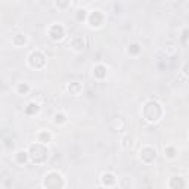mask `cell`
Masks as SVG:
<instances>
[{
  "mask_svg": "<svg viewBox=\"0 0 189 189\" xmlns=\"http://www.w3.org/2000/svg\"><path fill=\"white\" fill-rule=\"evenodd\" d=\"M13 41H15V44H24L25 43V37L24 36H18V37L13 38Z\"/></svg>",
  "mask_w": 189,
  "mask_h": 189,
  "instance_id": "cell-19",
  "label": "cell"
},
{
  "mask_svg": "<svg viewBox=\"0 0 189 189\" xmlns=\"http://www.w3.org/2000/svg\"><path fill=\"white\" fill-rule=\"evenodd\" d=\"M170 188L171 189H185V182L180 176H174L170 180Z\"/></svg>",
  "mask_w": 189,
  "mask_h": 189,
  "instance_id": "cell-6",
  "label": "cell"
},
{
  "mask_svg": "<svg viewBox=\"0 0 189 189\" xmlns=\"http://www.w3.org/2000/svg\"><path fill=\"white\" fill-rule=\"evenodd\" d=\"M167 155H168V157H174V149H173V148H168V149H167Z\"/></svg>",
  "mask_w": 189,
  "mask_h": 189,
  "instance_id": "cell-21",
  "label": "cell"
},
{
  "mask_svg": "<svg viewBox=\"0 0 189 189\" xmlns=\"http://www.w3.org/2000/svg\"><path fill=\"white\" fill-rule=\"evenodd\" d=\"M44 185L47 189H61L62 188V177L58 173H50L44 179Z\"/></svg>",
  "mask_w": 189,
  "mask_h": 189,
  "instance_id": "cell-3",
  "label": "cell"
},
{
  "mask_svg": "<svg viewBox=\"0 0 189 189\" xmlns=\"http://www.w3.org/2000/svg\"><path fill=\"white\" fill-rule=\"evenodd\" d=\"M102 182L105 185H113V183H115V177H114V174H111V173H105L102 176Z\"/></svg>",
  "mask_w": 189,
  "mask_h": 189,
  "instance_id": "cell-9",
  "label": "cell"
},
{
  "mask_svg": "<svg viewBox=\"0 0 189 189\" xmlns=\"http://www.w3.org/2000/svg\"><path fill=\"white\" fill-rule=\"evenodd\" d=\"M95 76L99 77V78H104V77L107 76V68L102 67V65H98V67L95 68Z\"/></svg>",
  "mask_w": 189,
  "mask_h": 189,
  "instance_id": "cell-10",
  "label": "cell"
},
{
  "mask_svg": "<svg viewBox=\"0 0 189 189\" xmlns=\"http://www.w3.org/2000/svg\"><path fill=\"white\" fill-rule=\"evenodd\" d=\"M28 89H30L28 84H19V86H18V92H19V93H27Z\"/></svg>",
  "mask_w": 189,
  "mask_h": 189,
  "instance_id": "cell-17",
  "label": "cell"
},
{
  "mask_svg": "<svg viewBox=\"0 0 189 189\" xmlns=\"http://www.w3.org/2000/svg\"><path fill=\"white\" fill-rule=\"evenodd\" d=\"M80 89H81V86H80V84H77V83H71V84H70V87H68V90H70L73 95H77V93L80 92Z\"/></svg>",
  "mask_w": 189,
  "mask_h": 189,
  "instance_id": "cell-13",
  "label": "cell"
},
{
  "mask_svg": "<svg viewBox=\"0 0 189 189\" xmlns=\"http://www.w3.org/2000/svg\"><path fill=\"white\" fill-rule=\"evenodd\" d=\"M102 21H104V18H102V15L99 13V12H93L92 15H90V24L95 27H98V25H101L102 24Z\"/></svg>",
  "mask_w": 189,
  "mask_h": 189,
  "instance_id": "cell-8",
  "label": "cell"
},
{
  "mask_svg": "<svg viewBox=\"0 0 189 189\" xmlns=\"http://www.w3.org/2000/svg\"><path fill=\"white\" fill-rule=\"evenodd\" d=\"M71 44H73V47H74V49H81V47L84 46V43H83V38H78V37L74 38Z\"/></svg>",
  "mask_w": 189,
  "mask_h": 189,
  "instance_id": "cell-14",
  "label": "cell"
},
{
  "mask_svg": "<svg viewBox=\"0 0 189 189\" xmlns=\"http://www.w3.org/2000/svg\"><path fill=\"white\" fill-rule=\"evenodd\" d=\"M143 115H145V120H148L151 123L157 121L161 117V107L157 102H148L143 108Z\"/></svg>",
  "mask_w": 189,
  "mask_h": 189,
  "instance_id": "cell-1",
  "label": "cell"
},
{
  "mask_svg": "<svg viewBox=\"0 0 189 189\" xmlns=\"http://www.w3.org/2000/svg\"><path fill=\"white\" fill-rule=\"evenodd\" d=\"M84 18H86V10H84V9H80L78 13H77V19H78V21H83Z\"/></svg>",
  "mask_w": 189,
  "mask_h": 189,
  "instance_id": "cell-18",
  "label": "cell"
},
{
  "mask_svg": "<svg viewBox=\"0 0 189 189\" xmlns=\"http://www.w3.org/2000/svg\"><path fill=\"white\" fill-rule=\"evenodd\" d=\"M65 121V115L64 114H56V123H62Z\"/></svg>",
  "mask_w": 189,
  "mask_h": 189,
  "instance_id": "cell-20",
  "label": "cell"
},
{
  "mask_svg": "<svg viewBox=\"0 0 189 189\" xmlns=\"http://www.w3.org/2000/svg\"><path fill=\"white\" fill-rule=\"evenodd\" d=\"M40 142L41 143H46V142H49V139H50V135L49 133H46V132H43V133H40Z\"/></svg>",
  "mask_w": 189,
  "mask_h": 189,
  "instance_id": "cell-16",
  "label": "cell"
},
{
  "mask_svg": "<svg viewBox=\"0 0 189 189\" xmlns=\"http://www.w3.org/2000/svg\"><path fill=\"white\" fill-rule=\"evenodd\" d=\"M30 64H31V67H34V68H41V67L44 65V56H43L40 52L31 53V56H30Z\"/></svg>",
  "mask_w": 189,
  "mask_h": 189,
  "instance_id": "cell-4",
  "label": "cell"
},
{
  "mask_svg": "<svg viewBox=\"0 0 189 189\" xmlns=\"http://www.w3.org/2000/svg\"><path fill=\"white\" fill-rule=\"evenodd\" d=\"M30 155H31L34 163H43L47 157V151L43 145H33L30 149Z\"/></svg>",
  "mask_w": 189,
  "mask_h": 189,
  "instance_id": "cell-2",
  "label": "cell"
},
{
  "mask_svg": "<svg viewBox=\"0 0 189 189\" xmlns=\"http://www.w3.org/2000/svg\"><path fill=\"white\" fill-rule=\"evenodd\" d=\"M49 34L53 40H59V38L64 37V28L61 25H52L49 30Z\"/></svg>",
  "mask_w": 189,
  "mask_h": 189,
  "instance_id": "cell-5",
  "label": "cell"
},
{
  "mask_svg": "<svg viewBox=\"0 0 189 189\" xmlns=\"http://www.w3.org/2000/svg\"><path fill=\"white\" fill-rule=\"evenodd\" d=\"M140 52V47H139V44H132V46H129V53H133V55H136V53H139Z\"/></svg>",
  "mask_w": 189,
  "mask_h": 189,
  "instance_id": "cell-15",
  "label": "cell"
},
{
  "mask_svg": "<svg viewBox=\"0 0 189 189\" xmlns=\"http://www.w3.org/2000/svg\"><path fill=\"white\" fill-rule=\"evenodd\" d=\"M37 111H38V105H37V104H30V105L25 108V113L30 114V115H31V114H36Z\"/></svg>",
  "mask_w": 189,
  "mask_h": 189,
  "instance_id": "cell-11",
  "label": "cell"
},
{
  "mask_svg": "<svg viewBox=\"0 0 189 189\" xmlns=\"http://www.w3.org/2000/svg\"><path fill=\"white\" fill-rule=\"evenodd\" d=\"M27 152H24V151H19L18 152V155H16V160H18V163L19 164H24L25 161H27Z\"/></svg>",
  "mask_w": 189,
  "mask_h": 189,
  "instance_id": "cell-12",
  "label": "cell"
},
{
  "mask_svg": "<svg viewBox=\"0 0 189 189\" xmlns=\"http://www.w3.org/2000/svg\"><path fill=\"white\" fill-rule=\"evenodd\" d=\"M154 158H155V151H154L152 148H145V149H142V160H143V161L151 163Z\"/></svg>",
  "mask_w": 189,
  "mask_h": 189,
  "instance_id": "cell-7",
  "label": "cell"
},
{
  "mask_svg": "<svg viewBox=\"0 0 189 189\" xmlns=\"http://www.w3.org/2000/svg\"><path fill=\"white\" fill-rule=\"evenodd\" d=\"M98 189H104V188H98Z\"/></svg>",
  "mask_w": 189,
  "mask_h": 189,
  "instance_id": "cell-23",
  "label": "cell"
},
{
  "mask_svg": "<svg viewBox=\"0 0 189 189\" xmlns=\"http://www.w3.org/2000/svg\"><path fill=\"white\" fill-rule=\"evenodd\" d=\"M185 74H188V76H189V64L185 65Z\"/></svg>",
  "mask_w": 189,
  "mask_h": 189,
  "instance_id": "cell-22",
  "label": "cell"
}]
</instances>
